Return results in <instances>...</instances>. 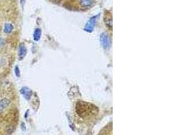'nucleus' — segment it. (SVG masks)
Returning <instances> with one entry per match:
<instances>
[{
    "mask_svg": "<svg viewBox=\"0 0 180 135\" xmlns=\"http://www.w3.org/2000/svg\"><path fill=\"white\" fill-rule=\"evenodd\" d=\"M26 47L22 44L20 47V49H19V58H20V59H22L25 57V55L26 54Z\"/></svg>",
    "mask_w": 180,
    "mask_h": 135,
    "instance_id": "obj_2",
    "label": "nucleus"
},
{
    "mask_svg": "<svg viewBox=\"0 0 180 135\" xmlns=\"http://www.w3.org/2000/svg\"><path fill=\"white\" fill-rule=\"evenodd\" d=\"M41 29L39 28H37L35 31H34V40L35 41H38L39 40L40 38H41Z\"/></svg>",
    "mask_w": 180,
    "mask_h": 135,
    "instance_id": "obj_4",
    "label": "nucleus"
},
{
    "mask_svg": "<svg viewBox=\"0 0 180 135\" xmlns=\"http://www.w3.org/2000/svg\"><path fill=\"white\" fill-rule=\"evenodd\" d=\"M4 45H5V41H4V40H3V39L0 38V47L3 46Z\"/></svg>",
    "mask_w": 180,
    "mask_h": 135,
    "instance_id": "obj_9",
    "label": "nucleus"
},
{
    "mask_svg": "<svg viewBox=\"0 0 180 135\" xmlns=\"http://www.w3.org/2000/svg\"><path fill=\"white\" fill-rule=\"evenodd\" d=\"M80 3L84 7H89L92 3V0H81Z\"/></svg>",
    "mask_w": 180,
    "mask_h": 135,
    "instance_id": "obj_6",
    "label": "nucleus"
},
{
    "mask_svg": "<svg viewBox=\"0 0 180 135\" xmlns=\"http://www.w3.org/2000/svg\"><path fill=\"white\" fill-rule=\"evenodd\" d=\"M10 104V101L8 99L4 98L0 100V110H3Z\"/></svg>",
    "mask_w": 180,
    "mask_h": 135,
    "instance_id": "obj_1",
    "label": "nucleus"
},
{
    "mask_svg": "<svg viewBox=\"0 0 180 135\" xmlns=\"http://www.w3.org/2000/svg\"><path fill=\"white\" fill-rule=\"evenodd\" d=\"M101 42L103 44L104 47H107L109 45V41H108V39L106 37V35L103 34L101 36Z\"/></svg>",
    "mask_w": 180,
    "mask_h": 135,
    "instance_id": "obj_7",
    "label": "nucleus"
},
{
    "mask_svg": "<svg viewBox=\"0 0 180 135\" xmlns=\"http://www.w3.org/2000/svg\"><path fill=\"white\" fill-rule=\"evenodd\" d=\"M13 27L12 25H11V24H9V23H8L6 25H5V27H4V32L7 34H9L12 31Z\"/></svg>",
    "mask_w": 180,
    "mask_h": 135,
    "instance_id": "obj_5",
    "label": "nucleus"
},
{
    "mask_svg": "<svg viewBox=\"0 0 180 135\" xmlns=\"http://www.w3.org/2000/svg\"><path fill=\"white\" fill-rule=\"evenodd\" d=\"M21 93L22 95H24L25 97V98L26 99H29L30 98V97H31V91H30L29 89H27V88H26V87H24V88H22L21 90Z\"/></svg>",
    "mask_w": 180,
    "mask_h": 135,
    "instance_id": "obj_3",
    "label": "nucleus"
},
{
    "mask_svg": "<svg viewBox=\"0 0 180 135\" xmlns=\"http://www.w3.org/2000/svg\"><path fill=\"white\" fill-rule=\"evenodd\" d=\"M15 73H16V76L20 77V70H19L18 66H16Z\"/></svg>",
    "mask_w": 180,
    "mask_h": 135,
    "instance_id": "obj_8",
    "label": "nucleus"
}]
</instances>
